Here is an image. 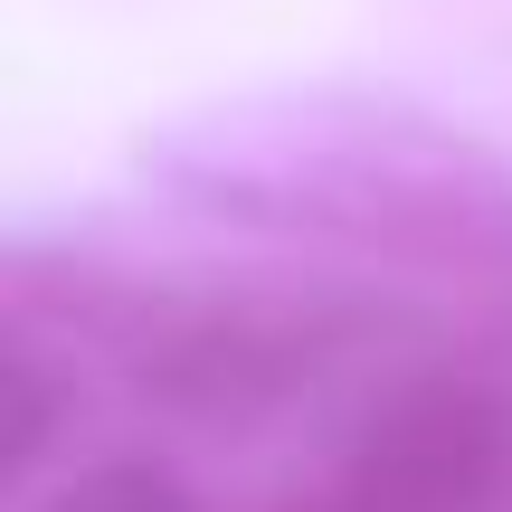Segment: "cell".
Wrapping results in <instances>:
<instances>
[{"label": "cell", "instance_id": "6da1fadb", "mask_svg": "<svg viewBox=\"0 0 512 512\" xmlns=\"http://www.w3.org/2000/svg\"><path fill=\"white\" fill-rule=\"evenodd\" d=\"M503 484V408L484 389H408L304 512H484Z\"/></svg>", "mask_w": 512, "mask_h": 512}, {"label": "cell", "instance_id": "7a4b0ae2", "mask_svg": "<svg viewBox=\"0 0 512 512\" xmlns=\"http://www.w3.org/2000/svg\"><path fill=\"white\" fill-rule=\"evenodd\" d=\"M38 512H190V494L162 475V465H95L86 484L48 494Z\"/></svg>", "mask_w": 512, "mask_h": 512}]
</instances>
